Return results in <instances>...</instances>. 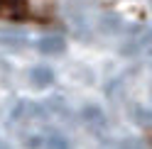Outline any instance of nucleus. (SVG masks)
I'll return each instance as SVG.
<instances>
[{
	"label": "nucleus",
	"instance_id": "1",
	"mask_svg": "<svg viewBox=\"0 0 152 149\" xmlns=\"http://www.w3.org/2000/svg\"><path fill=\"white\" fill-rule=\"evenodd\" d=\"M30 83L39 90L49 88L54 83V71L49 66H34V69H30Z\"/></svg>",
	"mask_w": 152,
	"mask_h": 149
},
{
	"label": "nucleus",
	"instance_id": "2",
	"mask_svg": "<svg viewBox=\"0 0 152 149\" xmlns=\"http://www.w3.org/2000/svg\"><path fill=\"white\" fill-rule=\"evenodd\" d=\"M30 147H34V149H69V144H66V139L64 137H59V135H37L34 139H30L27 142Z\"/></svg>",
	"mask_w": 152,
	"mask_h": 149
},
{
	"label": "nucleus",
	"instance_id": "3",
	"mask_svg": "<svg viewBox=\"0 0 152 149\" xmlns=\"http://www.w3.org/2000/svg\"><path fill=\"white\" fill-rule=\"evenodd\" d=\"M37 49L44 56H56V54H61L66 49V42H64V37H42L37 42Z\"/></svg>",
	"mask_w": 152,
	"mask_h": 149
},
{
	"label": "nucleus",
	"instance_id": "4",
	"mask_svg": "<svg viewBox=\"0 0 152 149\" xmlns=\"http://www.w3.org/2000/svg\"><path fill=\"white\" fill-rule=\"evenodd\" d=\"M83 120H86V122H93V125H103V113L98 108H86L83 110Z\"/></svg>",
	"mask_w": 152,
	"mask_h": 149
}]
</instances>
